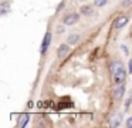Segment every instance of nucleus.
I'll return each instance as SVG.
<instances>
[{
	"label": "nucleus",
	"mask_w": 132,
	"mask_h": 128,
	"mask_svg": "<svg viewBox=\"0 0 132 128\" xmlns=\"http://www.w3.org/2000/svg\"><path fill=\"white\" fill-rule=\"evenodd\" d=\"M51 39H53V34H51V31L48 30L46 33V36H44L43 43H41V47H40V54H41V56L46 54V51L48 50V46H50V43H51Z\"/></svg>",
	"instance_id": "1"
},
{
	"label": "nucleus",
	"mask_w": 132,
	"mask_h": 128,
	"mask_svg": "<svg viewBox=\"0 0 132 128\" xmlns=\"http://www.w3.org/2000/svg\"><path fill=\"white\" fill-rule=\"evenodd\" d=\"M80 20V14H77V13H70V14H67L65 17H64V24L65 26H72V24H75V23Z\"/></svg>",
	"instance_id": "2"
},
{
	"label": "nucleus",
	"mask_w": 132,
	"mask_h": 128,
	"mask_svg": "<svg viewBox=\"0 0 132 128\" xmlns=\"http://www.w3.org/2000/svg\"><path fill=\"white\" fill-rule=\"evenodd\" d=\"M128 21H129V17L126 16V14H121V16L115 20V28H117V30H121L122 27H125Z\"/></svg>",
	"instance_id": "3"
},
{
	"label": "nucleus",
	"mask_w": 132,
	"mask_h": 128,
	"mask_svg": "<svg viewBox=\"0 0 132 128\" xmlns=\"http://www.w3.org/2000/svg\"><path fill=\"white\" fill-rule=\"evenodd\" d=\"M125 94V84L121 82V84H117V87L114 88V98L115 100H121Z\"/></svg>",
	"instance_id": "4"
},
{
	"label": "nucleus",
	"mask_w": 132,
	"mask_h": 128,
	"mask_svg": "<svg viewBox=\"0 0 132 128\" xmlns=\"http://www.w3.org/2000/svg\"><path fill=\"white\" fill-rule=\"evenodd\" d=\"M68 53H70V44H61L57 50V57L60 60H63L68 56Z\"/></svg>",
	"instance_id": "5"
},
{
	"label": "nucleus",
	"mask_w": 132,
	"mask_h": 128,
	"mask_svg": "<svg viewBox=\"0 0 132 128\" xmlns=\"http://www.w3.org/2000/svg\"><path fill=\"white\" fill-rule=\"evenodd\" d=\"M112 77H114V82H115V84H121V82H123V81H125V78H126L125 68H122V70H119L118 73H115Z\"/></svg>",
	"instance_id": "6"
},
{
	"label": "nucleus",
	"mask_w": 132,
	"mask_h": 128,
	"mask_svg": "<svg viewBox=\"0 0 132 128\" xmlns=\"http://www.w3.org/2000/svg\"><path fill=\"white\" fill-rule=\"evenodd\" d=\"M123 68V64L119 61V60H117V61H112L111 65H109V71H111V74L114 76L115 73H118L119 70H122Z\"/></svg>",
	"instance_id": "7"
},
{
	"label": "nucleus",
	"mask_w": 132,
	"mask_h": 128,
	"mask_svg": "<svg viewBox=\"0 0 132 128\" xmlns=\"http://www.w3.org/2000/svg\"><path fill=\"white\" fill-rule=\"evenodd\" d=\"M29 114H20V115H19V119H17V127L19 128H21V127H26L27 125V122H29Z\"/></svg>",
	"instance_id": "8"
},
{
	"label": "nucleus",
	"mask_w": 132,
	"mask_h": 128,
	"mask_svg": "<svg viewBox=\"0 0 132 128\" xmlns=\"http://www.w3.org/2000/svg\"><path fill=\"white\" fill-rule=\"evenodd\" d=\"M121 122H122V114L118 112V114H115V115L111 118V122H109V125H111V127H119Z\"/></svg>",
	"instance_id": "9"
},
{
	"label": "nucleus",
	"mask_w": 132,
	"mask_h": 128,
	"mask_svg": "<svg viewBox=\"0 0 132 128\" xmlns=\"http://www.w3.org/2000/svg\"><path fill=\"white\" fill-rule=\"evenodd\" d=\"M80 13L82 14V16H87V17H89V16H92L94 14V10H92V7L91 6H81V9H80Z\"/></svg>",
	"instance_id": "10"
},
{
	"label": "nucleus",
	"mask_w": 132,
	"mask_h": 128,
	"mask_svg": "<svg viewBox=\"0 0 132 128\" xmlns=\"http://www.w3.org/2000/svg\"><path fill=\"white\" fill-rule=\"evenodd\" d=\"M80 41V34H70L68 36V44L70 46H75Z\"/></svg>",
	"instance_id": "11"
},
{
	"label": "nucleus",
	"mask_w": 132,
	"mask_h": 128,
	"mask_svg": "<svg viewBox=\"0 0 132 128\" xmlns=\"http://www.w3.org/2000/svg\"><path fill=\"white\" fill-rule=\"evenodd\" d=\"M9 10H10V4H9L7 2H4L3 4H2V10H0V14H2V16H4V14H6Z\"/></svg>",
	"instance_id": "12"
},
{
	"label": "nucleus",
	"mask_w": 132,
	"mask_h": 128,
	"mask_svg": "<svg viewBox=\"0 0 132 128\" xmlns=\"http://www.w3.org/2000/svg\"><path fill=\"white\" fill-rule=\"evenodd\" d=\"M106 3H108V0H94V6H97V7H104Z\"/></svg>",
	"instance_id": "13"
},
{
	"label": "nucleus",
	"mask_w": 132,
	"mask_h": 128,
	"mask_svg": "<svg viewBox=\"0 0 132 128\" xmlns=\"http://www.w3.org/2000/svg\"><path fill=\"white\" fill-rule=\"evenodd\" d=\"M132 6V0H123L121 3V7H131Z\"/></svg>",
	"instance_id": "14"
},
{
	"label": "nucleus",
	"mask_w": 132,
	"mask_h": 128,
	"mask_svg": "<svg viewBox=\"0 0 132 128\" xmlns=\"http://www.w3.org/2000/svg\"><path fill=\"white\" fill-rule=\"evenodd\" d=\"M131 104H132V98H131V97H128L126 101H125V110H128V108L131 107Z\"/></svg>",
	"instance_id": "15"
},
{
	"label": "nucleus",
	"mask_w": 132,
	"mask_h": 128,
	"mask_svg": "<svg viewBox=\"0 0 132 128\" xmlns=\"http://www.w3.org/2000/svg\"><path fill=\"white\" fill-rule=\"evenodd\" d=\"M121 50H122L123 53H125V56H128V53H129V51H128V47H126L125 44H122V46H121Z\"/></svg>",
	"instance_id": "16"
},
{
	"label": "nucleus",
	"mask_w": 132,
	"mask_h": 128,
	"mask_svg": "<svg viewBox=\"0 0 132 128\" xmlns=\"http://www.w3.org/2000/svg\"><path fill=\"white\" fill-rule=\"evenodd\" d=\"M126 127L132 128V117H129V118L126 119Z\"/></svg>",
	"instance_id": "17"
},
{
	"label": "nucleus",
	"mask_w": 132,
	"mask_h": 128,
	"mask_svg": "<svg viewBox=\"0 0 132 128\" xmlns=\"http://www.w3.org/2000/svg\"><path fill=\"white\" fill-rule=\"evenodd\" d=\"M128 68H129V73H132V60H129V64H128Z\"/></svg>",
	"instance_id": "18"
},
{
	"label": "nucleus",
	"mask_w": 132,
	"mask_h": 128,
	"mask_svg": "<svg viewBox=\"0 0 132 128\" xmlns=\"http://www.w3.org/2000/svg\"><path fill=\"white\" fill-rule=\"evenodd\" d=\"M64 31V27H58V33H63Z\"/></svg>",
	"instance_id": "19"
},
{
	"label": "nucleus",
	"mask_w": 132,
	"mask_h": 128,
	"mask_svg": "<svg viewBox=\"0 0 132 128\" xmlns=\"http://www.w3.org/2000/svg\"><path fill=\"white\" fill-rule=\"evenodd\" d=\"M129 97H131V98H132V90L129 91Z\"/></svg>",
	"instance_id": "20"
},
{
	"label": "nucleus",
	"mask_w": 132,
	"mask_h": 128,
	"mask_svg": "<svg viewBox=\"0 0 132 128\" xmlns=\"http://www.w3.org/2000/svg\"><path fill=\"white\" fill-rule=\"evenodd\" d=\"M78 2H85V0H78Z\"/></svg>",
	"instance_id": "21"
}]
</instances>
